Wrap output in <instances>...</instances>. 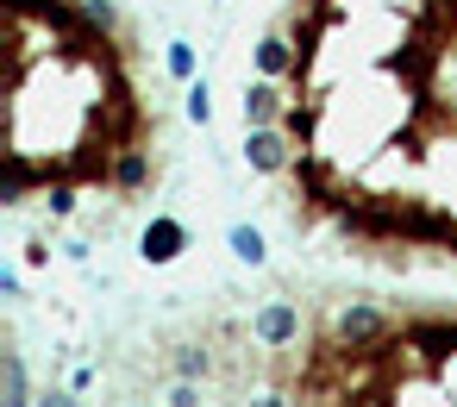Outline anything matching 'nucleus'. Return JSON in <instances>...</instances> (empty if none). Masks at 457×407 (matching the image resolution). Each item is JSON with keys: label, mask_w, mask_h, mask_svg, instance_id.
Instances as JSON below:
<instances>
[{"label": "nucleus", "mask_w": 457, "mask_h": 407, "mask_svg": "<svg viewBox=\"0 0 457 407\" xmlns=\"http://www.w3.org/2000/svg\"><path fill=\"white\" fill-rule=\"evenodd\" d=\"M295 157H301V138L288 126H245V163L257 176H282L295 170Z\"/></svg>", "instance_id": "obj_1"}, {"label": "nucleus", "mask_w": 457, "mask_h": 407, "mask_svg": "<svg viewBox=\"0 0 457 407\" xmlns=\"http://www.w3.org/2000/svg\"><path fill=\"white\" fill-rule=\"evenodd\" d=\"M251 345H263V351L301 345V307H295V301H263V307L251 313Z\"/></svg>", "instance_id": "obj_2"}, {"label": "nucleus", "mask_w": 457, "mask_h": 407, "mask_svg": "<svg viewBox=\"0 0 457 407\" xmlns=\"http://www.w3.org/2000/svg\"><path fill=\"white\" fill-rule=\"evenodd\" d=\"M395 332V320L382 313V307H370V301H351V307H338V320H332V338L338 345H376V338H388Z\"/></svg>", "instance_id": "obj_3"}, {"label": "nucleus", "mask_w": 457, "mask_h": 407, "mask_svg": "<svg viewBox=\"0 0 457 407\" xmlns=\"http://www.w3.org/2000/svg\"><path fill=\"white\" fill-rule=\"evenodd\" d=\"M288 113H295V95H288L276 76L245 82V126H282Z\"/></svg>", "instance_id": "obj_4"}, {"label": "nucleus", "mask_w": 457, "mask_h": 407, "mask_svg": "<svg viewBox=\"0 0 457 407\" xmlns=\"http://www.w3.org/2000/svg\"><path fill=\"white\" fill-rule=\"evenodd\" d=\"M182 251H188V226L170 220V213H157V220L145 226V238H138V257H145V263H176Z\"/></svg>", "instance_id": "obj_5"}, {"label": "nucleus", "mask_w": 457, "mask_h": 407, "mask_svg": "<svg viewBox=\"0 0 457 407\" xmlns=\"http://www.w3.org/2000/svg\"><path fill=\"white\" fill-rule=\"evenodd\" d=\"M226 238H232V257H238V263H251V270L270 257V245H263V232H257V226H232Z\"/></svg>", "instance_id": "obj_6"}, {"label": "nucleus", "mask_w": 457, "mask_h": 407, "mask_svg": "<svg viewBox=\"0 0 457 407\" xmlns=\"http://www.w3.org/2000/svg\"><path fill=\"white\" fill-rule=\"evenodd\" d=\"M7 407H32V388H26V357L7 351Z\"/></svg>", "instance_id": "obj_7"}, {"label": "nucleus", "mask_w": 457, "mask_h": 407, "mask_svg": "<svg viewBox=\"0 0 457 407\" xmlns=\"http://www.w3.org/2000/svg\"><path fill=\"white\" fill-rule=\"evenodd\" d=\"M163 70H170L176 82H195V45H182V38H176V45L163 51Z\"/></svg>", "instance_id": "obj_8"}, {"label": "nucleus", "mask_w": 457, "mask_h": 407, "mask_svg": "<svg viewBox=\"0 0 457 407\" xmlns=\"http://www.w3.org/2000/svg\"><path fill=\"white\" fill-rule=\"evenodd\" d=\"M188 120H195V126H207V120H213V88H207V76H195V82H188Z\"/></svg>", "instance_id": "obj_9"}, {"label": "nucleus", "mask_w": 457, "mask_h": 407, "mask_svg": "<svg viewBox=\"0 0 457 407\" xmlns=\"http://www.w3.org/2000/svg\"><path fill=\"white\" fill-rule=\"evenodd\" d=\"M213 370V357H207V345H188L182 357H176V376H207Z\"/></svg>", "instance_id": "obj_10"}, {"label": "nucleus", "mask_w": 457, "mask_h": 407, "mask_svg": "<svg viewBox=\"0 0 457 407\" xmlns=\"http://www.w3.org/2000/svg\"><path fill=\"white\" fill-rule=\"evenodd\" d=\"M170 407H201V388H195V376H182V382L170 388Z\"/></svg>", "instance_id": "obj_11"}, {"label": "nucleus", "mask_w": 457, "mask_h": 407, "mask_svg": "<svg viewBox=\"0 0 457 407\" xmlns=\"http://www.w3.org/2000/svg\"><path fill=\"white\" fill-rule=\"evenodd\" d=\"M38 407H82V401H76V388H45Z\"/></svg>", "instance_id": "obj_12"}, {"label": "nucleus", "mask_w": 457, "mask_h": 407, "mask_svg": "<svg viewBox=\"0 0 457 407\" xmlns=\"http://www.w3.org/2000/svg\"><path fill=\"white\" fill-rule=\"evenodd\" d=\"M251 407H288V395H276V388H270V395H257Z\"/></svg>", "instance_id": "obj_13"}]
</instances>
